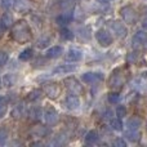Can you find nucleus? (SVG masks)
I'll return each instance as SVG.
<instances>
[{"mask_svg": "<svg viewBox=\"0 0 147 147\" xmlns=\"http://www.w3.org/2000/svg\"><path fill=\"white\" fill-rule=\"evenodd\" d=\"M12 38L20 44H25L32 39V32L27 22L25 21H18L12 28Z\"/></svg>", "mask_w": 147, "mask_h": 147, "instance_id": "nucleus-1", "label": "nucleus"}, {"mask_svg": "<svg viewBox=\"0 0 147 147\" xmlns=\"http://www.w3.org/2000/svg\"><path fill=\"white\" fill-rule=\"evenodd\" d=\"M120 14H121L123 20L129 25H134L138 21V13L132 5H125L120 9Z\"/></svg>", "mask_w": 147, "mask_h": 147, "instance_id": "nucleus-2", "label": "nucleus"}, {"mask_svg": "<svg viewBox=\"0 0 147 147\" xmlns=\"http://www.w3.org/2000/svg\"><path fill=\"white\" fill-rule=\"evenodd\" d=\"M124 83H125V78L119 69L115 70L109 79V86L112 89V90H119V89H121L123 85H124Z\"/></svg>", "mask_w": 147, "mask_h": 147, "instance_id": "nucleus-3", "label": "nucleus"}, {"mask_svg": "<svg viewBox=\"0 0 147 147\" xmlns=\"http://www.w3.org/2000/svg\"><path fill=\"white\" fill-rule=\"evenodd\" d=\"M35 4L32 0H14L13 3V8L16 9V12L25 14V13H30L34 9Z\"/></svg>", "mask_w": 147, "mask_h": 147, "instance_id": "nucleus-4", "label": "nucleus"}, {"mask_svg": "<svg viewBox=\"0 0 147 147\" xmlns=\"http://www.w3.org/2000/svg\"><path fill=\"white\" fill-rule=\"evenodd\" d=\"M65 85H66V88L69 89L70 92H71L72 94H76V96H81V94L84 93V88L83 85H81L80 83H79L78 80H76L75 78H67L63 80Z\"/></svg>", "mask_w": 147, "mask_h": 147, "instance_id": "nucleus-5", "label": "nucleus"}, {"mask_svg": "<svg viewBox=\"0 0 147 147\" xmlns=\"http://www.w3.org/2000/svg\"><path fill=\"white\" fill-rule=\"evenodd\" d=\"M96 39L98 41V44L101 47H110L112 44V36L111 34H109V31L106 30H98L96 32Z\"/></svg>", "mask_w": 147, "mask_h": 147, "instance_id": "nucleus-6", "label": "nucleus"}, {"mask_svg": "<svg viewBox=\"0 0 147 147\" xmlns=\"http://www.w3.org/2000/svg\"><path fill=\"white\" fill-rule=\"evenodd\" d=\"M43 89H44V93L47 94V97H49L51 99H56L59 96V93H61V88H59V85L57 83L44 84Z\"/></svg>", "mask_w": 147, "mask_h": 147, "instance_id": "nucleus-7", "label": "nucleus"}, {"mask_svg": "<svg viewBox=\"0 0 147 147\" xmlns=\"http://www.w3.org/2000/svg\"><path fill=\"white\" fill-rule=\"evenodd\" d=\"M132 86L140 93H147V74H143L142 76L133 80Z\"/></svg>", "mask_w": 147, "mask_h": 147, "instance_id": "nucleus-8", "label": "nucleus"}, {"mask_svg": "<svg viewBox=\"0 0 147 147\" xmlns=\"http://www.w3.org/2000/svg\"><path fill=\"white\" fill-rule=\"evenodd\" d=\"M111 30L119 39L127 38V34H128L127 27H125L121 22H119V21H114V22H111Z\"/></svg>", "mask_w": 147, "mask_h": 147, "instance_id": "nucleus-9", "label": "nucleus"}, {"mask_svg": "<svg viewBox=\"0 0 147 147\" xmlns=\"http://www.w3.org/2000/svg\"><path fill=\"white\" fill-rule=\"evenodd\" d=\"M146 40H147L146 31H143V30L137 31V32L134 34V36H133V39H132V47L134 49L141 48V47H142L143 44L146 43Z\"/></svg>", "mask_w": 147, "mask_h": 147, "instance_id": "nucleus-10", "label": "nucleus"}, {"mask_svg": "<svg viewBox=\"0 0 147 147\" xmlns=\"http://www.w3.org/2000/svg\"><path fill=\"white\" fill-rule=\"evenodd\" d=\"M103 74L102 72H85L81 75V79L83 81L88 84H96V83H99V81L103 80Z\"/></svg>", "mask_w": 147, "mask_h": 147, "instance_id": "nucleus-11", "label": "nucleus"}, {"mask_svg": "<svg viewBox=\"0 0 147 147\" xmlns=\"http://www.w3.org/2000/svg\"><path fill=\"white\" fill-rule=\"evenodd\" d=\"M30 133L34 136V137L44 138L48 134H51V129H49L48 127H44V125H35V127L31 128Z\"/></svg>", "mask_w": 147, "mask_h": 147, "instance_id": "nucleus-12", "label": "nucleus"}, {"mask_svg": "<svg viewBox=\"0 0 147 147\" xmlns=\"http://www.w3.org/2000/svg\"><path fill=\"white\" fill-rule=\"evenodd\" d=\"M76 69H78V66L72 65V63L59 65V66H57L56 69L52 71V75H56V74H58V75H65V74H70V72L76 71Z\"/></svg>", "mask_w": 147, "mask_h": 147, "instance_id": "nucleus-13", "label": "nucleus"}, {"mask_svg": "<svg viewBox=\"0 0 147 147\" xmlns=\"http://www.w3.org/2000/svg\"><path fill=\"white\" fill-rule=\"evenodd\" d=\"M44 119H45L48 125H54L58 121V112L54 109L49 107V109H47L45 111H44Z\"/></svg>", "mask_w": 147, "mask_h": 147, "instance_id": "nucleus-14", "label": "nucleus"}, {"mask_svg": "<svg viewBox=\"0 0 147 147\" xmlns=\"http://www.w3.org/2000/svg\"><path fill=\"white\" fill-rule=\"evenodd\" d=\"M65 106H66V109L71 110H78L79 107H80V99H79V97L76 96V94H71V96H67L66 99H65Z\"/></svg>", "mask_w": 147, "mask_h": 147, "instance_id": "nucleus-15", "label": "nucleus"}, {"mask_svg": "<svg viewBox=\"0 0 147 147\" xmlns=\"http://www.w3.org/2000/svg\"><path fill=\"white\" fill-rule=\"evenodd\" d=\"M67 61L70 62H79L83 59V52L78 48H71L67 52Z\"/></svg>", "mask_w": 147, "mask_h": 147, "instance_id": "nucleus-16", "label": "nucleus"}, {"mask_svg": "<svg viewBox=\"0 0 147 147\" xmlns=\"http://www.w3.org/2000/svg\"><path fill=\"white\" fill-rule=\"evenodd\" d=\"M62 54H63V48L59 45H54L52 47V48H49L48 51H47V58H51V59H54V58H58V57H61Z\"/></svg>", "mask_w": 147, "mask_h": 147, "instance_id": "nucleus-17", "label": "nucleus"}, {"mask_svg": "<svg viewBox=\"0 0 147 147\" xmlns=\"http://www.w3.org/2000/svg\"><path fill=\"white\" fill-rule=\"evenodd\" d=\"M124 137L129 140L130 142H138L141 140V132L140 129H129L128 128V130L124 133Z\"/></svg>", "mask_w": 147, "mask_h": 147, "instance_id": "nucleus-18", "label": "nucleus"}, {"mask_svg": "<svg viewBox=\"0 0 147 147\" xmlns=\"http://www.w3.org/2000/svg\"><path fill=\"white\" fill-rule=\"evenodd\" d=\"M13 17L9 14V13H4L3 17L0 18V26H1L3 30H7V28L12 27L13 26Z\"/></svg>", "mask_w": 147, "mask_h": 147, "instance_id": "nucleus-19", "label": "nucleus"}, {"mask_svg": "<svg viewBox=\"0 0 147 147\" xmlns=\"http://www.w3.org/2000/svg\"><path fill=\"white\" fill-rule=\"evenodd\" d=\"M59 7L63 10V13H72L75 8L74 0H59Z\"/></svg>", "mask_w": 147, "mask_h": 147, "instance_id": "nucleus-20", "label": "nucleus"}, {"mask_svg": "<svg viewBox=\"0 0 147 147\" xmlns=\"http://www.w3.org/2000/svg\"><path fill=\"white\" fill-rule=\"evenodd\" d=\"M71 20H72V13H62V14H59L56 18V22L58 25L63 26V25H67L69 22H71Z\"/></svg>", "mask_w": 147, "mask_h": 147, "instance_id": "nucleus-21", "label": "nucleus"}, {"mask_svg": "<svg viewBox=\"0 0 147 147\" xmlns=\"http://www.w3.org/2000/svg\"><path fill=\"white\" fill-rule=\"evenodd\" d=\"M127 125L129 129H140V127L142 125V120L138 116H133L127 121Z\"/></svg>", "mask_w": 147, "mask_h": 147, "instance_id": "nucleus-22", "label": "nucleus"}, {"mask_svg": "<svg viewBox=\"0 0 147 147\" xmlns=\"http://www.w3.org/2000/svg\"><path fill=\"white\" fill-rule=\"evenodd\" d=\"M28 116H30V119H32V120H39L41 116H43L40 107H36V106L31 107L30 111H28Z\"/></svg>", "mask_w": 147, "mask_h": 147, "instance_id": "nucleus-23", "label": "nucleus"}, {"mask_svg": "<svg viewBox=\"0 0 147 147\" xmlns=\"http://www.w3.org/2000/svg\"><path fill=\"white\" fill-rule=\"evenodd\" d=\"M16 81H17V79H16L14 75H12V74H8V75H4V78H3V85L4 86H13L16 84Z\"/></svg>", "mask_w": 147, "mask_h": 147, "instance_id": "nucleus-24", "label": "nucleus"}, {"mask_svg": "<svg viewBox=\"0 0 147 147\" xmlns=\"http://www.w3.org/2000/svg\"><path fill=\"white\" fill-rule=\"evenodd\" d=\"M97 141H98V134H97L96 130H90V132L86 133L85 143H88V145H93V143H96Z\"/></svg>", "mask_w": 147, "mask_h": 147, "instance_id": "nucleus-25", "label": "nucleus"}, {"mask_svg": "<svg viewBox=\"0 0 147 147\" xmlns=\"http://www.w3.org/2000/svg\"><path fill=\"white\" fill-rule=\"evenodd\" d=\"M67 141V137H65L63 134H58L51 141V146H61V145H65Z\"/></svg>", "mask_w": 147, "mask_h": 147, "instance_id": "nucleus-26", "label": "nucleus"}, {"mask_svg": "<svg viewBox=\"0 0 147 147\" xmlns=\"http://www.w3.org/2000/svg\"><path fill=\"white\" fill-rule=\"evenodd\" d=\"M41 97H43V92H41L40 89H35V90L30 92V93L27 94L28 101H38V99H40Z\"/></svg>", "mask_w": 147, "mask_h": 147, "instance_id": "nucleus-27", "label": "nucleus"}, {"mask_svg": "<svg viewBox=\"0 0 147 147\" xmlns=\"http://www.w3.org/2000/svg\"><path fill=\"white\" fill-rule=\"evenodd\" d=\"M8 137H9V132L5 127L0 128V146H4L8 141Z\"/></svg>", "mask_w": 147, "mask_h": 147, "instance_id": "nucleus-28", "label": "nucleus"}, {"mask_svg": "<svg viewBox=\"0 0 147 147\" xmlns=\"http://www.w3.org/2000/svg\"><path fill=\"white\" fill-rule=\"evenodd\" d=\"M32 56H34V51L31 48H27V49H25L23 52H21L20 59L21 61H28V59L32 58Z\"/></svg>", "mask_w": 147, "mask_h": 147, "instance_id": "nucleus-29", "label": "nucleus"}, {"mask_svg": "<svg viewBox=\"0 0 147 147\" xmlns=\"http://www.w3.org/2000/svg\"><path fill=\"white\" fill-rule=\"evenodd\" d=\"M110 127H111L114 130L120 132V130H123V123L119 117H116V119H111V121H110Z\"/></svg>", "mask_w": 147, "mask_h": 147, "instance_id": "nucleus-30", "label": "nucleus"}, {"mask_svg": "<svg viewBox=\"0 0 147 147\" xmlns=\"http://www.w3.org/2000/svg\"><path fill=\"white\" fill-rule=\"evenodd\" d=\"M61 38L63 39V40H72V39H74V34H72L71 30L63 27V28H61Z\"/></svg>", "mask_w": 147, "mask_h": 147, "instance_id": "nucleus-31", "label": "nucleus"}, {"mask_svg": "<svg viewBox=\"0 0 147 147\" xmlns=\"http://www.w3.org/2000/svg\"><path fill=\"white\" fill-rule=\"evenodd\" d=\"M78 36L84 40H89L90 35H89V30L86 27H79L78 28Z\"/></svg>", "mask_w": 147, "mask_h": 147, "instance_id": "nucleus-32", "label": "nucleus"}, {"mask_svg": "<svg viewBox=\"0 0 147 147\" xmlns=\"http://www.w3.org/2000/svg\"><path fill=\"white\" fill-rule=\"evenodd\" d=\"M107 101H109L110 103H112V105L117 103V102L120 101V94H119V93H116V92L109 93V94H107Z\"/></svg>", "mask_w": 147, "mask_h": 147, "instance_id": "nucleus-33", "label": "nucleus"}, {"mask_svg": "<svg viewBox=\"0 0 147 147\" xmlns=\"http://www.w3.org/2000/svg\"><path fill=\"white\" fill-rule=\"evenodd\" d=\"M7 106H8V98L4 96H0V117H1V115H4Z\"/></svg>", "mask_w": 147, "mask_h": 147, "instance_id": "nucleus-34", "label": "nucleus"}, {"mask_svg": "<svg viewBox=\"0 0 147 147\" xmlns=\"http://www.w3.org/2000/svg\"><path fill=\"white\" fill-rule=\"evenodd\" d=\"M22 110H23V106L22 103L17 105V106L13 109V112H12V116L14 117V119H20L21 116H22Z\"/></svg>", "mask_w": 147, "mask_h": 147, "instance_id": "nucleus-35", "label": "nucleus"}, {"mask_svg": "<svg viewBox=\"0 0 147 147\" xmlns=\"http://www.w3.org/2000/svg\"><path fill=\"white\" fill-rule=\"evenodd\" d=\"M138 58H140V53H138V52H132V53L128 54L127 61L129 62V63H136V62L138 61Z\"/></svg>", "mask_w": 147, "mask_h": 147, "instance_id": "nucleus-36", "label": "nucleus"}, {"mask_svg": "<svg viewBox=\"0 0 147 147\" xmlns=\"http://www.w3.org/2000/svg\"><path fill=\"white\" fill-rule=\"evenodd\" d=\"M116 115L119 119H123L124 116H127V109H125V106H117Z\"/></svg>", "mask_w": 147, "mask_h": 147, "instance_id": "nucleus-37", "label": "nucleus"}, {"mask_svg": "<svg viewBox=\"0 0 147 147\" xmlns=\"http://www.w3.org/2000/svg\"><path fill=\"white\" fill-rule=\"evenodd\" d=\"M8 58H9V57H8V53H7V52L0 51V67L4 66V65L7 63Z\"/></svg>", "mask_w": 147, "mask_h": 147, "instance_id": "nucleus-38", "label": "nucleus"}, {"mask_svg": "<svg viewBox=\"0 0 147 147\" xmlns=\"http://www.w3.org/2000/svg\"><path fill=\"white\" fill-rule=\"evenodd\" d=\"M112 145H114L115 147H125L127 146V142H125L123 138H116V140L112 142Z\"/></svg>", "mask_w": 147, "mask_h": 147, "instance_id": "nucleus-39", "label": "nucleus"}, {"mask_svg": "<svg viewBox=\"0 0 147 147\" xmlns=\"http://www.w3.org/2000/svg\"><path fill=\"white\" fill-rule=\"evenodd\" d=\"M13 3H14V0H1V5H3L4 9H9V8H12Z\"/></svg>", "mask_w": 147, "mask_h": 147, "instance_id": "nucleus-40", "label": "nucleus"}, {"mask_svg": "<svg viewBox=\"0 0 147 147\" xmlns=\"http://www.w3.org/2000/svg\"><path fill=\"white\" fill-rule=\"evenodd\" d=\"M48 43H49V38H44L43 40H39L38 41V45L40 47V48H44L45 45H48Z\"/></svg>", "mask_w": 147, "mask_h": 147, "instance_id": "nucleus-41", "label": "nucleus"}, {"mask_svg": "<svg viewBox=\"0 0 147 147\" xmlns=\"http://www.w3.org/2000/svg\"><path fill=\"white\" fill-rule=\"evenodd\" d=\"M142 26H143V27H145L146 28V30H147V17L145 18V20H143L142 21Z\"/></svg>", "mask_w": 147, "mask_h": 147, "instance_id": "nucleus-42", "label": "nucleus"}, {"mask_svg": "<svg viewBox=\"0 0 147 147\" xmlns=\"http://www.w3.org/2000/svg\"><path fill=\"white\" fill-rule=\"evenodd\" d=\"M98 1L103 3V4H107V3H111V1H112V0H98Z\"/></svg>", "mask_w": 147, "mask_h": 147, "instance_id": "nucleus-43", "label": "nucleus"}, {"mask_svg": "<svg viewBox=\"0 0 147 147\" xmlns=\"http://www.w3.org/2000/svg\"><path fill=\"white\" fill-rule=\"evenodd\" d=\"M145 44H146V49H147V40H146V43H145Z\"/></svg>", "mask_w": 147, "mask_h": 147, "instance_id": "nucleus-44", "label": "nucleus"}]
</instances>
